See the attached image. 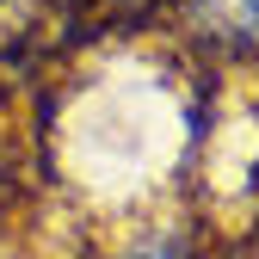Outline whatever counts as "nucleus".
<instances>
[{
	"instance_id": "nucleus-1",
	"label": "nucleus",
	"mask_w": 259,
	"mask_h": 259,
	"mask_svg": "<svg viewBox=\"0 0 259 259\" xmlns=\"http://www.w3.org/2000/svg\"><path fill=\"white\" fill-rule=\"evenodd\" d=\"M204 7L216 13V25L229 31V37L259 44V0H204Z\"/></svg>"
}]
</instances>
